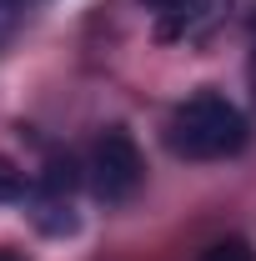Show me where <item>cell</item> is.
<instances>
[{
    "mask_svg": "<svg viewBox=\"0 0 256 261\" xmlns=\"http://www.w3.org/2000/svg\"><path fill=\"white\" fill-rule=\"evenodd\" d=\"M246 141H251V126L241 106L216 91H196L166 116V146L181 161H226V156H241Z\"/></svg>",
    "mask_w": 256,
    "mask_h": 261,
    "instance_id": "obj_1",
    "label": "cell"
},
{
    "mask_svg": "<svg viewBox=\"0 0 256 261\" xmlns=\"http://www.w3.org/2000/svg\"><path fill=\"white\" fill-rule=\"evenodd\" d=\"M86 181H91L96 201H106V206H126L131 196L141 191L146 161H141V151H136L126 126H106L96 136V146L86 156Z\"/></svg>",
    "mask_w": 256,
    "mask_h": 261,
    "instance_id": "obj_2",
    "label": "cell"
},
{
    "mask_svg": "<svg viewBox=\"0 0 256 261\" xmlns=\"http://www.w3.org/2000/svg\"><path fill=\"white\" fill-rule=\"evenodd\" d=\"M156 15L161 40H201L206 31H216L231 10V0H141Z\"/></svg>",
    "mask_w": 256,
    "mask_h": 261,
    "instance_id": "obj_3",
    "label": "cell"
},
{
    "mask_svg": "<svg viewBox=\"0 0 256 261\" xmlns=\"http://www.w3.org/2000/svg\"><path fill=\"white\" fill-rule=\"evenodd\" d=\"M31 191H35V176H25L15 161L0 156V201H25Z\"/></svg>",
    "mask_w": 256,
    "mask_h": 261,
    "instance_id": "obj_4",
    "label": "cell"
},
{
    "mask_svg": "<svg viewBox=\"0 0 256 261\" xmlns=\"http://www.w3.org/2000/svg\"><path fill=\"white\" fill-rule=\"evenodd\" d=\"M201 261H256V251H251V241L226 236V241H211V246L201 251Z\"/></svg>",
    "mask_w": 256,
    "mask_h": 261,
    "instance_id": "obj_5",
    "label": "cell"
},
{
    "mask_svg": "<svg viewBox=\"0 0 256 261\" xmlns=\"http://www.w3.org/2000/svg\"><path fill=\"white\" fill-rule=\"evenodd\" d=\"M0 261H25V256H15V251H5V246H0Z\"/></svg>",
    "mask_w": 256,
    "mask_h": 261,
    "instance_id": "obj_6",
    "label": "cell"
}]
</instances>
